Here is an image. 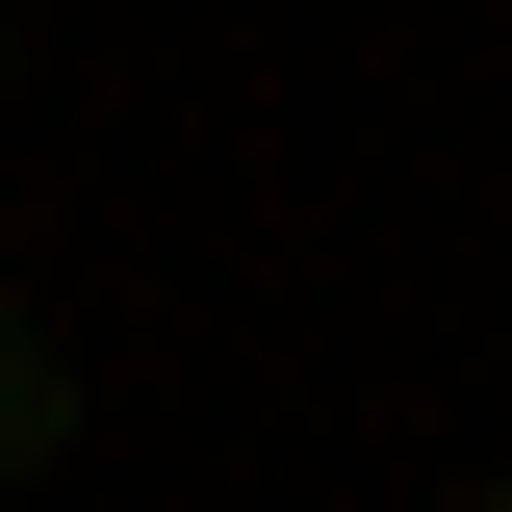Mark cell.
Returning <instances> with one entry per match:
<instances>
[{
	"instance_id": "cell-1",
	"label": "cell",
	"mask_w": 512,
	"mask_h": 512,
	"mask_svg": "<svg viewBox=\"0 0 512 512\" xmlns=\"http://www.w3.org/2000/svg\"><path fill=\"white\" fill-rule=\"evenodd\" d=\"M52 436H77V384H52V333L0 308V487H26V461H52Z\"/></svg>"
}]
</instances>
